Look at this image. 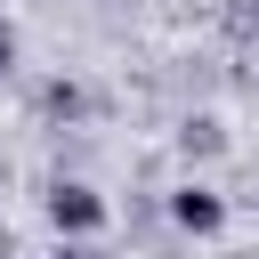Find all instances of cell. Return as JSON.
<instances>
[{
	"label": "cell",
	"instance_id": "cell-1",
	"mask_svg": "<svg viewBox=\"0 0 259 259\" xmlns=\"http://www.w3.org/2000/svg\"><path fill=\"white\" fill-rule=\"evenodd\" d=\"M49 227L57 235H97L105 227V194L97 186H57L49 194Z\"/></svg>",
	"mask_w": 259,
	"mask_h": 259
},
{
	"label": "cell",
	"instance_id": "cell-2",
	"mask_svg": "<svg viewBox=\"0 0 259 259\" xmlns=\"http://www.w3.org/2000/svg\"><path fill=\"white\" fill-rule=\"evenodd\" d=\"M170 219H178L186 235H219V227H227V202H219L210 186H178V194H170Z\"/></svg>",
	"mask_w": 259,
	"mask_h": 259
},
{
	"label": "cell",
	"instance_id": "cell-3",
	"mask_svg": "<svg viewBox=\"0 0 259 259\" xmlns=\"http://www.w3.org/2000/svg\"><path fill=\"white\" fill-rule=\"evenodd\" d=\"M8 65H16V32L0 24V73H8Z\"/></svg>",
	"mask_w": 259,
	"mask_h": 259
},
{
	"label": "cell",
	"instance_id": "cell-4",
	"mask_svg": "<svg viewBox=\"0 0 259 259\" xmlns=\"http://www.w3.org/2000/svg\"><path fill=\"white\" fill-rule=\"evenodd\" d=\"M65 259H73V251H65Z\"/></svg>",
	"mask_w": 259,
	"mask_h": 259
}]
</instances>
